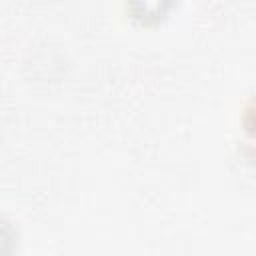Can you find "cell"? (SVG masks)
<instances>
[{"label":"cell","instance_id":"6da1fadb","mask_svg":"<svg viewBox=\"0 0 256 256\" xmlns=\"http://www.w3.org/2000/svg\"><path fill=\"white\" fill-rule=\"evenodd\" d=\"M172 2L174 0H130V10L134 18L142 22H150L162 18L172 6Z\"/></svg>","mask_w":256,"mask_h":256}]
</instances>
